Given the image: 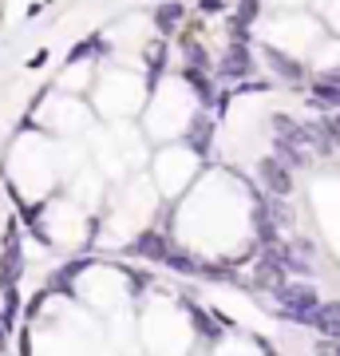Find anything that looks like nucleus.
Instances as JSON below:
<instances>
[{"label":"nucleus","mask_w":340,"mask_h":356,"mask_svg":"<svg viewBox=\"0 0 340 356\" xmlns=\"http://www.w3.org/2000/svg\"><path fill=\"white\" fill-rule=\"evenodd\" d=\"M273 305H277V313L285 321H293V325H309V317L321 309V289H316L313 281L289 277L277 293H273Z\"/></svg>","instance_id":"f257e3e1"},{"label":"nucleus","mask_w":340,"mask_h":356,"mask_svg":"<svg viewBox=\"0 0 340 356\" xmlns=\"http://www.w3.org/2000/svg\"><path fill=\"white\" fill-rule=\"evenodd\" d=\"M127 254H135L139 261H147V266H166V257L175 254V238H170V229H139L135 238H131V245H127Z\"/></svg>","instance_id":"f03ea898"},{"label":"nucleus","mask_w":340,"mask_h":356,"mask_svg":"<svg viewBox=\"0 0 340 356\" xmlns=\"http://www.w3.org/2000/svg\"><path fill=\"white\" fill-rule=\"evenodd\" d=\"M28 269V257H24V245H20V226H8L4 229V242H0V289H13L20 285Z\"/></svg>","instance_id":"7ed1b4c3"},{"label":"nucleus","mask_w":340,"mask_h":356,"mask_svg":"<svg viewBox=\"0 0 340 356\" xmlns=\"http://www.w3.org/2000/svg\"><path fill=\"white\" fill-rule=\"evenodd\" d=\"M253 76V51L245 40H234L226 51H222V60H218V72L214 79H226V83H238V79H250Z\"/></svg>","instance_id":"20e7f679"},{"label":"nucleus","mask_w":340,"mask_h":356,"mask_svg":"<svg viewBox=\"0 0 340 356\" xmlns=\"http://www.w3.org/2000/svg\"><path fill=\"white\" fill-rule=\"evenodd\" d=\"M257 178H261L265 194H273V198H289L293 194V170L281 163L277 154H269V159L257 163Z\"/></svg>","instance_id":"39448f33"},{"label":"nucleus","mask_w":340,"mask_h":356,"mask_svg":"<svg viewBox=\"0 0 340 356\" xmlns=\"http://www.w3.org/2000/svg\"><path fill=\"white\" fill-rule=\"evenodd\" d=\"M119 273H123L127 293H131L135 301H143V297L154 289V273H151V269H139V266H127V261H119Z\"/></svg>","instance_id":"423d86ee"},{"label":"nucleus","mask_w":340,"mask_h":356,"mask_svg":"<svg viewBox=\"0 0 340 356\" xmlns=\"http://www.w3.org/2000/svg\"><path fill=\"white\" fill-rule=\"evenodd\" d=\"M337 325H340V297H332V301H321V309L309 317V325H305V329H313L316 337H325V332L337 329Z\"/></svg>","instance_id":"0eeeda50"},{"label":"nucleus","mask_w":340,"mask_h":356,"mask_svg":"<svg viewBox=\"0 0 340 356\" xmlns=\"http://www.w3.org/2000/svg\"><path fill=\"white\" fill-rule=\"evenodd\" d=\"M265 60L273 64V72H277L285 83H301L305 79V67L293 60V56H285V51H277V48H265Z\"/></svg>","instance_id":"6e6552de"},{"label":"nucleus","mask_w":340,"mask_h":356,"mask_svg":"<svg viewBox=\"0 0 340 356\" xmlns=\"http://www.w3.org/2000/svg\"><path fill=\"white\" fill-rule=\"evenodd\" d=\"M273 154H277L281 163L289 166V170H301V166H309V151H305L301 143H293V139H277V135H273Z\"/></svg>","instance_id":"1a4fd4ad"},{"label":"nucleus","mask_w":340,"mask_h":356,"mask_svg":"<svg viewBox=\"0 0 340 356\" xmlns=\"http://www.w3.org/2000/svg\"><path fill=\"white\" fill-rule=\"evenodd\" d=\"M166 269L178 273V277H198L202 273V257L190 254V250H182V245H175V254L166 257Z\"/></svg>","instance_id":"9d476101"},{"label":"nucleus","mask_w":340,"mask_h":356,"mask_svg":"<svg viewBox=\"0 0 340 356\" xmlns=\"http://www.w3.org/2000/svg\"><path fill=\"white\" fill-rule=\"evenodd\" d=\"M210 135H214V123H210L206 115H198V119L186 127V147L194 154H206V151H210Z\"/></svg>","instance_id":"9b49d317"},{"label":"nucleus","mask_w":340,"mask_h":356,"mask_svg":"<svg viewBox=\"0 0 340 356\" xmlns=\"http://www.w3.org/2000/svg\"><path fill=\"white\" fill-rule=\"evenodd\" d=\"M182 20H186V4H178V0L159 4V8H154V28H159V32H175Z\"/></svg>","instance_id":"f8f14e48"},{"label":"nucleus","mask_w":340,"mask_h":356,"mask_svg":"<svg viewBox=\"0 0 340 356\" xmlns=\"http://www.w3.org/2000/svg\"><path fill=\"white\" fill-rule=\"evenodd\" d=\"M313 103H316V107H340V88H337V83H328V79L321 76L313 83Z\"/></svg>","instance_id":"ddd939ff"},{"label":"nucleus","mask_w":340,"mask_h":356,"mask_svg":"<svg viewBox=\"0 0 340 356\" xmlns=\"http://www.w3.org/2000/svg\"><path fill=\"white\" fill-rule=\"evenodd\" d=\"M16 321H20V313H13V309H4V305H0V353H8V348H13Z\"/></svg>","instance_id":"4468645a"},{"label":"nucleus","mask_w":340,"mask_h":356,"mask_svg":"<svg viewBox=\"0 0 340 356\" xmlns=\"http://www.w3.org/2000/svg\"><path fill=\"white\" fill-rule=\"evenodd\" d=\"M95 51H103L99 40H83V44H76V48H72V56H67V60H72V64H79V60H88V56H95Z\"/></svg>","instance_id":"2eb2a0df"},{"label":"nucleus","mask_w":340,"mask_h":356,"mask_svg":"<svg viewBox=\"0 0 340 356\" xmlns=\"http://www.w3.org/2000/svg\"><path fill=\"white\" fill-rule=\"evenodd\" d=\"M316 356H340V341H325V337H316Z\"/></svg>","instance_id":"dca6fc26"},{"label":"nucleus","mask_w":340,"mask_h":356,"mask_svg":"<svg viewBox=\"0 0 340 356\" xmlns=\"http://www.w3.org/2000/svg\"><path fill=\"white\" fill-rule=\"evenodd\" d=\"M328 123H332V135H337V147H340V115L337 119H328Z\"/></svg>","instance_id":"f3484780"},{"label":"nucleus","mask_w":340,"mask_h":356,"mask_svg":"<svg viewBox=\"0 0 340 356\" xmlns=\"http://www.w3.org/2000/svg\"><path fill=\"white\" fill-rule=\"evenodd\" d=\"M265 356H277V353H273V348H265Z\"/></svg>","instance_id":"a211bd4d"}]
</instances>
